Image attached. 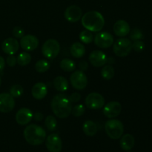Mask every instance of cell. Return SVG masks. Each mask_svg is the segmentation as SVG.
<instances>
[{"label":"cell","mask_w":152,"mask_h":152,"mask_svg":"<svg viewBox=\"0 0 152 152\" xmlns=\"http://www.w3.org/2000/svg\"><path fill=\"white\" fill-rule=\"evenodd\" d=\"M51 108L53 114L60 119L67 118L71 114L72 102L63 94L53 96L51 101Z\"/></svg>","instance_id":"obj_1"},{"label":"cell","mask_w":152,"mask_h":152,"mask_svg":"<svg viewBox=\"0 0 152 152\" xmlns=\"http://www.w3.org/2000/svg\"><path fill=\"white\" fill-rule=\"evenodd\" d=\"M82 25L91 32H99L105 25V19L99 12L91 10L83 15L82 17Z\"/></svg>","instance_id":"obj_2"},{"label":"cell","mask_w":152,"mask_h":152,"mask_svg":"<svg viewBox=\"0 0 152 152\" xmlns=\"http://www.w3.org/2000/svg\"><path fill=\"white\" fill-rule=\"evenodd\" d=\"M24 137L28 143L31 145H39L45 141L46 132L38 125H28L24 130Z\"/></svg>","instance_id":"obj_3"},{"label":"cell","mask_w":152,"mask_h":152,"mask_svg":"<svg viewBox=\"0 0 152 152\" xmlns=\"http://www.w3.org/2000/svg\"><path fill=\"white\" fill-rule=\"evenodd\" d=\"M105 130L107 135L112 140H118L123 136L124 126L118 120H110L105 123Z\"/></svg>","instance_id":"obj_4"},{"label":"cell","mask_w":152,"mask_h":152,"mask_svg":"<svg viewBox=\"0 0 152 152\" xmlns=\"http://www.w3.org/2000/svg\"><path fill=\"white\" fill-rule=\"evenodd\" d=\"M60 51V45L57 40L50 39L43 44L42 47V53L43 56L49 59L56 58Z\"/></svg>","instance_id":"obj_5"},{"label":"cell","mask_w":152,"mask_h":152,"mask_svg":"<svg viewBox=\"0 0 152 152\" xmlns=\"http://www.w3.org/2000/svg\"><path fill=\"white\" fill-rule=\"evenodd\" d=\"M132 50V42L126 38L117 39L113 46L114 53L119 57H125L131 53Z\"/></svg>","instance_id":"obj_6"},{"label":"cell","mask_w":152,"mask_h":152,"mask_svg":"<svg viewBox=\"0 0 152 152\" xmlns=\"http://www.w3.org/2000/svg\"><path fill=\"white\" fill-rule=\"evenodd\" d=\"M71 84L77 90H83L88 85V78L86 74L82 71H76L70 77Z\"/></svg>","instance_id":"obj_7"},{"label":"cell","mask_w":152,"mask_h":152,"mask_svg":"<svg viewBox=\"0 0 152 152\" xmlns=\"http://www.w3.org/2000/svg\"><path fill=\"white\" fill-rule=\"evenodd\" d=\"M86 105L90 109H99L105 105V99L100 94L91 93L86 97Z\"/></svg>","instance_id":"obj_8"},{"label":"cell","mask_w":152,"mask_h":152,"mask_svg":"<svg viewBox=\"0 0 152 152\" xmlns=\"http://www.w3.org/2000/svg\"><path fill=\"white\" fill-rule=\"evenodd\" d=\"M94 43L100 48H108L114 43V37L108 32H100L95 36Z\"/></svg>","instance_id":"obj_9"},{"label":"cell","mask_w":152,"mask_h":152,"mask_svg":"<svg viewBox=\"0 0 152 152\" xmlns=\"http://www.w3.org/2000/svg\"><path fill=\"white\" fill-rule=\"evenodd\" d=\"M45 145L50 152H60L62 148V142L57 134H51L46 138Z\"/></svg>","instance_id":"obj_10"},{"label":"cell","mask_w":152,"mask_h":152,"mask_svg":"<svg viewBox=\"0 0 152 152\" xmlns=\"http://www.w3.org/2000/svg\"><path fill=\"white\" fill-rule=\"evenodd\" d=\"M14 107L15 100L10 94H0V112L9 113Z\"/></svg>","instance_id":"obj_11"},{"label":"cell","mask_w":152,"mask_h":152,"mask_svg":"<svg viewBox=\"0 0 152 152\" xmlns=\"http://www.w3.org/2000/svg\"><path fill=\"white\" fill-rule=\"evenodd\" d=\"M20 46L26 51H32L39 46V40L37 37L31 34L23 36L21 38Z\"/></svg>","instance_id":"obj_12"},{"label":"cell","mask_w":152,"mask_h":152,"mask_svg":"<svg viewBox=\"0 0 152 152\" xmlns=\"http://www.w3.org/2000/svg\"><path fill=\"white\" fill-rule=\"evenodd\" d=\"M121 110V104L116 101H113V102H108L105 105L103 108V114L108 118L112 119L120 115Z\"/></svg>","instance_id":"obj_13"},{"label":"cell","mask_w":152,"mask_h":152,"mask_svg":"<svg viewBox=\"0 0 152 152\" xmlns=\"http://www.w3.org/2000/svg\"><path fill=\"white\" fill-rule=\"evenodd\" d=\"M65 18L70 22H77L83 16L82 9L77 5H71L66 8L64 13Z\"/></svg>","instance_id":"obj_14"},{"label":"cell","mask_w":152,"mask_h":152,"mask_svg":"<svg viewBox=\"0 0 152 152\" xmlns=\"http://www.w3.org/2000/svg\"><path fill=\"white\" fill-rule=\"evenodd\" d=\"M33 116L34 114L31 110L27 108H22L16 112V121L20 126H25L32 120Z\"/></svg>","instance_id":"obj_15"},{"label":"cell","mask_w":152,"mask_h":152,"mask_svg":"<svg viewBox=\"0 0 152 152\" xmlns=\"http://www.w3.org/2000/svg\"><path fill=\"white\" fill-rule=\"evenodd\" d=\"M107 56L101 50H94L89 55V61L94 67H101L107 63Z\"/></svg>","instance_id":"obj_16"},{"label":"cell","mask_w":152,"mask_h":152,"mask_svg":"<svg viewBox=\"0 0 152 152\" xmlns=\"http://www.w3.org/2000/svg\"><path fill=\"white\" fill-rule=\"evenodd\" d=\"M19 44L17 40L14 38H7L3 41L1 44V49L5 53L13 55L18 51Z\"/></svg>","instance_id":"obj_17"},{"label":"cell","mask_w":152,"mask_h":152,"mask_svg":"<svg viewBox=\"0 0 152 152\" xmlns=\"http://www.w3.org/2000/svg\"><path fill=\"white\" fill-rule=\"evenodd\" d=\"M114 32L117 37H126L130 32V26L126 21L118 20L114 25Z\"/></svg>","instance_id":"obj_18"},{"label":"cell","mask_w":152,"mask_h":152,"mask_svg":"<svg viewBox=\"0 0 152 152\" xmlns=\"http://www.w3.org/2000/svg\"><path fill=\"white\" fill-rule=\"evenodd\" d=\"M31 93H32V96L34 99H38V100L44 99L48 93L47 86L43 83H36L33 86Z\"/></svg>","instance_id":"obj_19"},{"label":"cell","mask_w":152,"mask_h":152,"mask_svg":"<svg viewBox=\"0 0 152 152\" xmlns=\"http://www.w3.org/2000/svg\"><path fill=\"white\" fill-rule=\"evenodd\" d=\"M135 140L134 137L130 134H126L122 137L120 140V146L124 151H129L134 146Z\"/></svg>","instance_id":"obj_20"},{"label":"cell","mask_w":152,"mask_h":152,"mask_svg":"<svg viewBox=\"0 0 152 152\" xmlns=\"http://www.w3.org/2000/svg\"><path fill=\"white\" fill-rule=\"evenodd\" d=\"M83 130L88 137H93L97 133V126L91 120H87L83 126Z\"/></svg>","instance_id":"obj_21"},{"label":"cell","mask_w":152,"mask_h":152,"mask_svg":"<svg viewBox=\"0 0 152 152\" xmlns=\"http://www.w3.org/2000/svg\"><path fill=\"white\" fill-rule=\"evenodd\" d=\"M70 52L74 57L81 58L86 53V48L82 43L75 42L71 46Z\"/></svg>","instance_id":"obj_22"},{"label":"cell","mask_w":152,"mask_h":152,"mask_svg":"<svg viewBox=\"0 0 152 152\" xmlns=\"http://www.w3.org/2000/svg\"><path fill=\"white\" fill-rule=\"evenodd\" d=\"M53 86L58 91L64 92L68 90V82L65 77L59 76V77H56L53 80Z\"/></svg>","instance_id":"obj_23"},{"label":"cell","mask_w":152,"mask_h":152,"mask_svg":"<svg viewBox=\"0 0 152 152\" xmlns=\"http://www.w3.org/2000/svg\"><path fill=\"white\" fill-rule=\"evenodd\" d=\"M60 68L66 72H71L76 68V63L74 61L70 59H63L60 62Z\"/></svg>","instance_id":"obj_24"},{"label":"cell","mask_w":152,"mask_h":152,"mask_svg":"<svg viewBox=\"0 0 152 152\" xmlns=\"http://www.w3.org/2000/svg\"><path fill=\"white\" fill-rule=\"evenodd\" d=\"M31 61V56L27 52H22L18 55L16 58V62L21 66H25L28 65Z\"/></svg>","instance_id":"obj_25"},{"label":"cell","mask_w":152,"mask_h":152,"mask_svg":"<svg viewBox=\"0 0 152 152\" xmlns=\"http://www.w3.org/2000/svg\"><path fill=\"white\" fill-rule=\"evenodd\" d=\"M101 76L102 78L106 80H109L112 79L114 76V69L111 65H107L102 68L101 70Z\"/></svg>","instance_id":"obj_26"},{"label":"cell","mask_w":152,"mask_h":152,"mask_svg":"<svg viewBox=\"0 0 152 152\" xmlns=\"http://www.w3.org/2000/svg\"><path fill=\"white\" fill-rule=\"evenodd\" d=\"M50 68V63L46 59H40L35 64V70L39 73H45Z\"/></svg>","instance_id":"obj_27"},{"label":"cell","mask_w":152,"mask_h":152,"mask_svg":"<svg viewBox=\"0 0 152 152\" xmlns=\"http://www.w3.org/2000/svg\"><path fill=\"white\" fill-rule=\"evenodd\" d=\"M80 39L82 42L85 43V44H90L94 41V36L91 31L85 30L80 33Z\"/></svg>","instance_id":"obj_28"},{"label":"cell","mask_w":152,"mask_h":152,"mask_svg":"<svg viewBox=\"0 0 152 152\" xmlns=\"http://www.w3.org/2000/svg\"><path fill=\"white\" fill-rule=\"evenodd\" d=\"M45 123L46 128L49 131H50V132L55 131L56 129V128H57V121H56V119L53 116H48L46 117Z\"/></svg>","instance_id":"obj_29"},{"label":"cell","mask_w":152,"mask_h":152,"mask_svg":"<svg viewBox=\"0 0 152 152\" xmlns=\"http://www.w3.org/2000/svg\"><path fill=\"white\" fill-rule=\"evenodd\" d=\"M23 88L19 85H14L10 89V94L13 97H19L23 94Z\"/></svg>","instance_id":"obj_30"},{"label":"cell","mask_w":152,"mask_h":152,"mask_svg":"<svg viewBox=\"0 0 152 152\" xmlns=\"http://www.w3.org/2000/svg\"><path fill=\"white\" fill-rule=\"evenodd\" d=\"M85 111H86V108L82 104H79V105L72 107V110H71V113L76 117H79L82 116L84 114Z\"/></svg>","instance_id":"obj_31"},{"label":"cell","mask_w":152,"mask_h":152,"mask_svg":"<svg viewBox=\"0 0 152 152\" xmlns=\"http://www.w3.org/2000/svg\"><path fill=\"white\" fill-rule=\"evenodd\" d=\"M130 39L133 41L136 40H141L143 39V34L142 31L138 28H134L130 32Z\"/></svg>","instance_id":"obj_32"},{"label":"cell","mask_w":152,"mask_h":152,"mask_svg":"<svg viewBox=\"0 0 152 152\" xmlns=\"http://www.w3.org/2000/svg\"><path fill=\"white\" fill-rule=\"evenodd\" d=\"M145 48V44L142 40H136L132 43V49L136 52H141Z\"/></svg>","instance_id":"obj_33"},{"label":"cell","mask_w":152,"mask_h":152,"mask_svg":"<svg viewBox=\"0 0 152 152\" xmlns=\"http://www.w3.org/2000/svg\"><path fill=\"white\" fill-rule=\"evenodd\" d=\"M12 33H13V35L17 39H21L25 34V31L21 27H15Z\"/></svg>","instance_id":"obj_34"},{"label":"cell","mask_w":152,"mask_h":152,"mask_svg":"<svg viewBox=\"0 0 152 152\" xmlns=\"http://www.w3.org/2000/svg\"><path fill=\"white\" fill-rule=\"evenodd\" d=\"M6 62L10 67H13L16 64V57L13 55H9L6 59Z\"/></svg>","instance_id":"obj_35"},{"label":"cell","mask_w":152,"mask_h":152,"mask_svg":"<svg viewBox=\"0 0 152 152\" xmlns=\"http://www.w3.org/2000/svg\"><path fill=\"white\" fill-rule=\"evenodd\" d=\"M69 99L71 102L76 103V102H78L80 100V99H81V95H80V93H73L70 96Z\"/></svg>","instance_id":"obj_36"},{"label":"cell","mask_w":152,"mask_h":152,"mask_svg":"<svg viewBox=\"0 0 152 152\" xmlns=\"http://www.w3.org/2000/svg\"><path fill=\"white\" fill-rule=\"evenodd\" d=\"M43 117H44V116H43V114H42L41 112H39V111H37V112H35V114H34V116H33V118L37 122L42 120Z\"/></svg>","instance_id":"obj_37"},{"label":"cell","mask_w":152,"mask_h":152,"mask_svg":"<svg viewBox=\"0 0 152 152\" xmlns=\"http://www.w3.org/2000/svg\"><path fill=\"white\" fill-rule=\"evenodd\" d=\"M88 62L86 61L83 60L80 62V71H86L88 70Z\"/></svg>","instance_id":"obj_38"},{"label":"cell","mask_w":152,"mask_h":152,"mask_svg":"<svg viewBox=\"0 0 152 152\" xmlns=\"http://www.w3.org/2000/svg\"><path fill=\"white\" fill-rule=\"evenodd\" d=\"M4 65H5V63H4V58L0 56V73H1L3 71V70L4 68Z\"/></svg>","instance_id":"obj_39"},{"label":"cell","mask_w":152,"mask_h":152,"mask_svg":"<svg viewBox=\"0 0 152 152\" xmlns=\"http://www.w3.org/2000/svg\"><path fill=\"white\" fill-rule=\"evenodd\" d=\"M107 62H108V63H109V64H113L114 62V58H113V57L108 58V59H107Z\"/></svg>","instance_id":"obj_40"},{"label":"cell","mask_w":152,"mask_h":152,"mask_svg":"<svg viewBox=\"0 0 152 152\" xmlns=\"http://www.w3.org/2000/svg\"><path fill=\"white\" fill-rule=\"evenodd\" d=\"M1 77H0V86H1Z\"/></svg>","instance_id":"obj_41"},{"label":"cell","mask_w":152,"mask_h":152,"mask_svg":"<svg viewBox=\"0 0 152 152\" xmlns=\"http://www.w3.org/2000/svg\"><path fill=\"white\" fill-rule=\"evenodd\" d=\"M128 152H131V151H128Z\"/></svg>","instance_id":"obj_42"}]
</instances>
